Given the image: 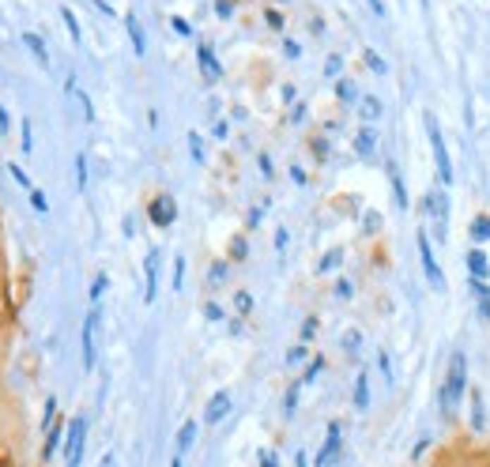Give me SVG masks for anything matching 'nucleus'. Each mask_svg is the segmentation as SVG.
Segmentation results:
<instances>
[{
	"mask_svg": "<svg viewBox=\"0 0 490 467\" xmlns=\"http://www.w3.org/2000/svg\"><path fill=\"white\" fill-rule=\"evenodd\" d=\"M351 294H355V287L347 283V279H343V283H336V298H351Z\"/></svg>",
	"mask_w": 490,
	"mask_h": 467,
	"instance_id": "nucleus-41",
	"label": "nucleus"
},
{
	"mask_svg": "<svg viewBox=\"0 0 490 467\" xmlns=\"http://www.w3.org/2000/svg\"><path fill=\"white\" fill-rule=\"evenodd\" d=\"M181 279H185V260L178 256L173 260V290H181Z\"/></svg>",
	"mask_w": 490,
	"mask_h": 467,
	"instance_id": "nucleus-34",
	"label": "nucleus"
},
{
	"mask_svg": "<svg viewBox=\"0 0 490 467\" xmlns=\"http://www.w3.org/2000/svg\"><path fill=\"white\" fill-rule=\"evenodd\" d=\"M226 411H231V392H215V396L208 399L204 422H208V426H215V422H223V418H226Z\"/></svg>",
	"mask_w": 490,
	"mask_h": 467,
	"instance_id": "nucleus-11",
	"label": "nucleus"
},
{
	"mask_svg": "<svg viewBox=\"0 0 490 467\" xmlns=\"http://www.w3.org/2000/svg\"><path fill=\"white\" fill-rule=\"evenodd\" d=\"M94 358H98V313L91 309L83 320V369H94Z\"/></svg>",
	"mask_w": 490,
	"mask_h": 467,
	"instance_id": "nucleus-6",
	"label": "nucleus"
},
{
	"mask_svg": "<svg viewBox=\"0 0 490 467\" xmlns=\"http://www.w3.org/2000/svg\"><path fill=\"white\" fill-rule=\"evenodd\" d=\"M57 444H61V426H57V422H53V426L46 430V449H42V456H46V460H49V456L57 452Z\"/></svg>",
	"mask_w": 490,
	"mask_h": 467,
	"instance_id": "nucleus-22",
	"label": "nucleus"
},
{
	"mask_svg": "<svg viewBox=\"0 0 490 467\" xmlns=\"http://www.w3.org/2000/svg\"><path fill=\"white\" fill-rule=\"evenodd\" d=\"M340 68H343L340 57H329V64H324V72H329V75H340Z\"/></svg>",
	"mask_w": 490,
	"mask_h": 467,
	"instance_id": "nucleus-42",
	"label": "nucleus"
},
{
	"mask_svg": "<svg viewBox=\"0 0 490 467\" xmlns=\"http://www.w3.org/2000/svg\"><path fill=\"white\" fill-rule=\"evenodd\" d=\"M467 275H472V279H483V283H486L490 264H486V253H483V249H467Z\"/></svg>",
	"mask_w": 490,
	"mask_h": 467,
	"instance_id": "nucleus-12",
	"label": "nucleus"
},
{
	"mask_svg": "<svg viewBox=\"0 0 490 467\" xmlns=\"http://www.w3.org/2000/svg\"><path fill=\"white\" fill-rule=\"evenodd\" d=\"M313 332H317V320H313V317H310L306 324H302V335H306V340H310V335H313Z\"/></svg>",
	"mask_w": 490,
	"mask_h": 467,
	"instance_id": "nucleus-47",
	"label": "nucleus"
},
{
	"mask_svg": "<svg viewBox=\"0 0 490 467\" xmlns=\"http://www.w3.org/2000/svg\"><path fill=\"white\" fill-rule=\"evenodd\" d=\"M464 392H467V362H464V354L456 351V354L449 358V373H445L441 392H438V407H441V415H456V407H460Z\"/></svg>",
	"mask_w": 490,
	"mask_h": 467,
	"instance_id": "nucleus-1",
	"label": "nucleus"
},
{
	"mask_svg": "<svg viewBox=\"0 0 490 467\" xmlns=\"http://www.w3.org/2000/svg\"><path fill=\"white\" fill-rule=\"evenodd\" d=\"M125 27H128V38H133V49L144 57V53H147V38H144V27H140V19L133 12L125 15Z\"/></svg>",
	"mask_w": 490,
	"mask_h": 467,
	"instance_id": "nucleus-13",
	"label": "nucleus"
},
{
	"mask_svg": "<svg viewBox=\"0 0 490 467\" xmlns=\"http://www.w3.org/2000/svg\"><path fill=\"white\" fill-rule=\"evenodd\" d=\"M147 215H151V223H155L159 230H166V226L178 219V204H173V197H155V200H151V208H147Z\"/></svg>",
	"mask_w": 490,
	"mask_h": 467,
	"instance_id": "nucleus-7",
	"label": "nucleus"
},
{
	"mask_svg": "<svg viewBox=\"0 0 490 467\" xmlns=\"http://www.w3.org/2000/svg\"><path fill=\"white\" fill-rule=\"evenodd\" d=\"M422 125H427L430 151H434V162H438V178H441V185H453V162H449V147H445V136H441V128H438V117L427 113V117H422Z\"/></svg>",
	"mask_w": 490,
	"mask_h": 467,
	"instance_id": "nucleus-2",
	"label": "nucleus"
},
{
	"mask_svg": "<svg viewBox=\"0 0 490 467\" xmlns=\"http://www.w3.org/2000/svg\"><path fill=\"white\" fill-rule=\"evenodd\" d=\"M106 283H110V279H106V275H94V283H91V301H98V298H102Z\"/></svg>",
	"mask_w": 490,
	"mask_h": 467,
	"instance_id": "nucleus-33",
	"label": "nucleus"
},
{
	"mask_svg": "<svg viewBox=\"0 0 490 467\" xmlns=\"http://www.w3.org/2000/svg\"><path fill=\"white\" fill-rule=\"evenodd\" d=\"M358 113H362V121H377V117H381V102L374 99V94H366V99H362V110H358Z\"/></svg>",
	"mask_w": 490,
	"mask_h": 467,
	"instance_id": "nucleus-21",
	"label": "nucleus"
},
{
	"mask_svg": "<svg viewBox=\"0 0 490 467\" xmlns=\"http://www.w3.org/2000/svg\"><path fill=\"white\" fill-rule=\"evenodd\" d=\"M362 57H366V64H369V68H374L377 75H385V72H388V64H385V61H381V57H377V53H374V49H366V53H362Z\"/></svg>",
	"mask_w": 490,
	"mask_h": 467,
	"instance_id": "nucleus-27",
	"label": "nucleus"
},
{
	"mask_svg": "<svg viewBox=\"0 0 490 467\" xmlns=\"http://www.w3.org/2000/svg\"><path fill=\"white\" fill-rule=\"evenodd\" d=\"M189 151H192V158H196V162H204V139L196 136V132H189Z\"/></svg>",
	"mask_w": 490,
	"mask_h": 467,
	"instance_id": "nucleus-30",
	"label": "nucleus"
},
{
	"mask_svg": "<svg viewBox=\"0 0 490 467\" xmlns=\"http://www.w3.org/2000/svg\"><path fill=\"white\" fill-rule=\"evenodd\" d=\"M388 181H392V192H396V208H408V192H404V181H400L396 166H388Z\"/></svg>",
	"mask_w": 490,
	"mask_h": 467,
	"instance_id": "nucleus-19",
	"label": "nucleus"
},
{
	"mask_svg": "<svg viewBox=\"0 0 490 467\" xmlns=\"http://www.w3.org/2000/svg\"><path fill=\"white\" fill-rule=\"evenodd\" d=\"M192 441H196V422H181V430H178V456H185L192 449Z\"/></svg>",
	"mask_w": 490,
	"mask_h": 467,
	"instance_id": "nucleus-14",
	"label": "nucleus"
},
{
	"mask_svg": "<svg viewBox=\"0 0 490 467\" xmlns=\"http://www.w3.org/2000/svg\"><path fill=\"white\" fill-rule=\"evenodd\" d=\"M8 170H12V181H16V185H23V189H30V181H27V170H19V166H8Z\"/></svg>",
	"mask_w": 490,
	"mask_h": 467,
	"instance_id": "nucleus-39",
	"label": "nucleus"
},
{
	"mask_svg": "<svg viewBox=\"0 0 490 467\" xmlns=\"http://www.w3.org/2000/svg\"><path fill=\"white\" fill-rule=\"evenodd\" d=\"M306 354H310L306 347H294V351L287 354V366H298V362H306Z\"/></svg>",
	"mask_w": 490,
	"mask_h": 467,
	"instance_id": "nucleus-35",
	"label": "nucleus"
},
{
	"mask_svg": "<svg viewBox=\"0 0 490 467\" xmlns=\"http://www.w3.org/2000/svg\"><path fill=\"white\" fill-rule=\"evenodd\" d=\"M321 369H324V358H313V362H310V369H306V377H302V385H310L313 377L321 373Z\"/></svg>",
	"mask_w": 490,
	"mask_h": 467,
	"instance_id": "nucleus-31",
	"label": "nucleus"
},
{
	"mask_svg": "<svg viewBox=\"0 0 490 467\" xmlns=\"http://www.w3.org/2000/svg\"><path fill=\"white\" fill-rule=\"evenodd\" d=\"M276 249H279V253L287 249V230H279V234H276Z\"/></svg>",
	"mask_w": 490,
	"mask_h": 467,
	"instance_id": "nucleus-51",
	"label": "nucleus"
},
{
	"mask_svg": "<svg viewBox=\"0 0 490 467\" xmlns=\"http://www.w3.org/2000/svg\"><path fill=\"white\" fill-rule=\"evenodd\" d=\"M215 12H219V15L226 19V15H231V12H234V8H231V0H215Z\"/></svg>",
	"mask_w": 490,
	"mask_h": 467,
	"instance_id": "nucleus-45",
	"label": "nucleus"
},
{
	"mask_svg": "<svg viewBox=\"0 0 490 467\" xmlns=\"http://www.w3.org/2000/svg\"><path fill=\"white\" fill-rule=\"evenodd\" d=\"M268 27L279 30V27H283V15H279V12H268Z\"/></svg>",
	"mask_w": 490,
	"mask_h": 467,
	"instance_id": "nucleus-49",
	"label": "nucleus"
},
{
	"mask_svg": "<svg viewBox=\"0 0 490 467\" xmlns=\"http://www.w3.org/2000/svg\"><path fill=\"white\" fill-rule=\"evenodd\" d=\"M355 407L358 411L369 407V377L366 373H358V381H355Z\"/></svg>",
	"mask_w": 490,
	"mask_h": 467,
	"instance_id": "nucleus-16",
	"label": "nucleus"
},
{
	"mask_svg": "<svg viewBox=\"0 0 490 467\" xmlns=\"http://www.w3.org/2000/svg\"><path fill=\"white\" fill-rule=\"evenodd\" d=\"M170 467H181V456H173V460H170Z\"/></svg>",
	"mask_w": 490,
	"mask_h": 467,
	"instance_id": "nucleus-54",
	"label": "nucleus"
},
{
	"mask_svg": "<svg viewBox=\"0 0 490 467\" xmlns=\"http://www.w3.org/2000/svg\"><path fill=\"white\" fill-rule=\"evenodd\" d=\"M377 366H381V377H385V381L392 385V362H388V354H385V351L377 354Z\"/></svg>",
	"mask_w": 490,
	"mask_h": 467,
	"instance_id": "nucleus-32",
	"label": "nucleus"
},
{
	"mask_svg": "<svg viewBox=\"0 0 490 467\" xmlns=\"http://www.w3.org/2000/svg\"><path fill=\"white\" fill-rule=\"evenodd\" d=\"M231 253H234V260H242V256H245V242H242V237H234Z\"/></svg>",
	"mask_w": 490,
	"mask_h": 467,
	"instance_id": "nucleus-43",
	"label": "nucleus"
},
{
	"mask_svg": "<svg viewBox=\"0 0 490 467\" xmlns=\"http://www.w3.org/2000/svg\"><path fill=\"white\" fill-rule=\"evenodd\" d=\"M234 306H238V313H249V306H253V298L245 294V290H238V298H234Z\"/></svg>",
	"mask_w": 490,
	"mask_h": 467,
	"instance_id": "nucleus-37",
	"label": "nucleus"
},
{
	"mask_svg": "<svg viewBox=\"0 0 490 467\" xmlns=\"http://www.w3.org/2000/svg\"><path fill=\"white\" fill-rule=\"evenodd\" d=\"M427 211L434 219V237L445 245V237H449V192L445 189H434L427 197Z\"/></svg>",
	"mask_w": 490,
	"mask_h": 467,
	"instance_id": "nucleus-3",
	"label": "nucleus"
},
{
	"mask_svg": "<svg viewBox=\"0 0 490 467\" xmlns=\"http://www.w3.org/2000/svg\"><path fill=\"white\" fill-rule=\"evenodd\" d=\"M260 173H264V178H271V158H268V155H260Z\"/></svg>",
	"mask_w": 490,
	"mask_h": 467,
	"instance_id": "nucleus-48",
	"label": "nucleus"
},
{
	"mask_svg": "<svg viewBox=\"0 0 490 467\" xmlns=\"http://www.w3.org/2000/svg\"><path fill=\"white\" fill-rule=\"evenodd\" d=\"M340 264H343V249H329L324 260L317 264V271H332V268H340Z\"/></svg>",
	"mask_w": 490,
	"mask_h": 467,
	"instance_id": "nucleus-23",
	"label": "nucleus"
},
{
	"mask_svg": "<svg viewBox=\"0 0 490 467\" xmlns=\"http://www.w3.org/2000/svg\"><path fill=\"white\" fill-rule=\"evenodd\" d=\"M362 223H366V234H374L377 226H381V215H377V211H366V219H362Z\"/></svg>",
	"mask_w": 490,
	"mask_h": 467,
	"instance_id": "nucleus-38",
	"label": "nucleus"
},
{
	"mask_svg": "<svg viewBox=\"0 0 490 467\" xmlns=\"http://www.w3.org/2000/svg\"><path fill=\"white\" fill-rule=\"evenodd\" d=\"M196 64H200V72H204V80H208V83L223 80V64L215 61L212 46H200V49H196Z\"/></svg>",
	"mask_w": 490,
	"mask_h": 467,
	"instance_id": "nucleus-10",
	"label": "nucleus"
},
{
	"mask_svg": "<svg viewBox=\"0 0 490 467\" xmlns=\"http://www.w3.org/2000/svg\"><path fill=\"white\" fill-rule=\"evenodd\" d=\"M298 467H306V452H298Z\"/></svg>",
	"mask_w": 490,
	"mask_h": 467,
	"instance_id": "nucleus-53",
	"label": "nucleus"
},
{
	"mask_svg": "<svg viewBox=\"0 0 490 467\" xmlns=\"http://www.w3.org/2000/svg\"><path fill=\"white\" fill-rule=\"evenodd\" d=\"M83 437H87V418H72V422H68V441H64V456H68V467H80Z\"/></svg>",
	"mask_w": 490,
	"mask_h": 467,
	"instance_id": "nucleus-5",
	"label": "nucleus"
},
{
	"mask_svg": "<svg viewBox=\"0 0 490 467\" xmlns=\"http://www.w3.org/2000/svg\"><path fill=\"white\" fill-rule=\"evenodd\" d=\"M340 433H343V430H340V422H332V426H329V441H324V449L317 452L313 467H329L336 456H340V444H343V441H340Z\"/></svg>",
	"mask_w": 490,
	"mask_h": 467,
	"instance_id": "nucleus-8",
	"label": "nucleus"
},
{
	"mask_svg": "<svg viewBox=\"0 0 490 467\" xmlns=\"http://www.w3.org/2000/svg\"><path fill=\"white\" fill-rule=\"evenodd\" d=\"M19 144H23V151H35V132H30V121H23V139H19Z\"/></svg>",
	"mask_w": 490,
	"mask_h": 467,
	"instance_id": "nucleus-36",
	"label": "nucleus"
},
{
	"mask_svg": "<svg viewBox=\"0 0 490 467\" xmlns=\"http://www.w3.org/2000/svg\"><path fill=\"white\" fill-rule=\"evenodd\" d=\"M61 19H64V27H68L72 42H80V19H75V12H72V8H61Z\"/></svg>",
	"mask_w": 490,
	"mask_h": 467,
	"instance_id": "nucleus-24",
	"label": "nucleus"
},
{
	"mask_svg": "<svg viewBox=\"0 0 490 467\" xmlns=\"http://www.w3.org/2000/svg\"><path fill=\"white\" fill-rule=\"evenodd\" d=\"M23 46H27L30 53H35V57H38L42 64H49V53H46V42H42V38L35 35V30H27V35H23Z\"/></svg>",
	"mask_w": 490,
	"mask_h": 467,
	"instance_id": "nucleus-15",
	"label": "nucleus"
},
{
	"mask_svg": "<svg viewBox=\"0 0 490 467\" xmlns=\"http://www.w3.org/2000/svg\"><path fill=\"white\" fill-rule=\"evenodd\" d=\"M283 49H287V57L294 61V57H302V49H298V42H283Z\"/></svg>",
	"mask_w": 490,
	"mask_h": 467,
	"instance_id": "nucleus-46",
	"label": "nucleus"
},
{
	"mask_svg": "<svg viewBox=\"0 0 490 467\" xmlns=\"http://www.w3.org/2000/svg\"><path fill=\"white\" fill-rule=\"evenodd\" d=\"M75 185H80V192L87 189V155H75Z\"/></svg>",
	"mask_w": 490,
	"mask_h": 467,
	"instance_id": "nucleus-26",
	"label": "nucleus"
},
{
	"mask_svg": "<svg viewBox=\"0 0 490 467\" xmlns=\"http://www.w3.org/2000/svg\"><path fill=\"white\" fill-rule=\"evenodd\" d=\"M144 275H147L144 301H155V294H159V249H147V256H144Z\"/></svg>",
	"mask_w": 490,
	"mask_h": 467,
	"instance_id": "nucleus-9",
	"label": "nucleus"
},
{
	"mask_svg": "<svg viewBox=\"0 0 490 467\" xmlns=\"http://www.w3.org/2000/svg\"><path fill=\"white\" fill-rule=\"evenodd\" d=\"M415 245H419L422 271H427V283H430L434 290H445V275H441V268H438V256H434V249H430V237H427V234H419V237H415Z\"/></svg>",
	"mask_w": 490,
	"mask_h": 467,
	"instance_id": "nucleus-4",
	"label": "nucleus"
},
{
	"mask_svg": "<svg viewBox=\"0 0 490 467\" xmlns=\"http://www.w3.org/2000/svg\"><path fill=\"white\" fill-rule=\"evenodd\" d=\"M204 317H208V320H223V309L215 306V301H208V306H204Z\"/></svg>",
	"mask_w": 490,
	"mask_h": 467,
	"instance_id": "nucleus-40",
	"label": "nucleus"
},
{
	"mask_svg": "<svg viewBox=\"0 0 490 467\" xmlns=\"http://www.w3.org/2000/svg\"><path fill=\"white\" fill-rule=\"evenodd\" d=\"M374 147H377V136L369 132V128H362V132L355 136V151L358 155H374Z\"/></svg>",
	"mask_w": 490,
	"mask_h": 467,
	"instance_id": "nucleus-17",
	"label": "nucleus"
},
{
	"mask_svg": "<svg viewBox=\"0 0 490 467\" xmlns=\"http://www.w3.org/2000/svg\"><path fill=\"white\" fill-rule=\"evenodd\" d=\"M369 8H374V12H377L381 19H385V0H369Z\"/></svg>",
	"mask_w": 490,
	"mask_h": 467,
	"instance_id": "nucleus-50",
	"label": "nucleus"
},
{
	"mask_svg": "<svg viewBox=\"0 0 490 467\" xmlns=\"http://www.w3.org/2000/svg\"><path fill=\"white\" fill-rule=\"evenodd\" d=\"M490 237V215H475L472 219V242H486Z\"/></svg>",
	"mask_w": 490,
	"mask_h": 467,
	"instance_id": "nucleus-18",
	"label": "nucleus"
},
{
	"mask_svg": "<svg viewBox=\"0 0 490 467\" xmlns=\"http://www.w3.org/2000/svg\"><path fill=\"white\" fill-rule=\"evenodd\" d=\"M8 132V113H4V106H0V136Z\"/></svg>",
	"mask_w": 490,
	"mask_h": 467,
	"instance_id": "nucleus-52",
	"label": "nucleus"
},
{
	"mask_svg": "<svg viewBox=\"0 0 490 467\" xmlns=\"http://www.w3.org/2000/svg\"><path fill=\"white\" fill-rule=\"evenodd\" d=\"M30 208H35V211H42V215H46V211H49V200H46V192H38V189H30Z\"/></svg>",
	"mask_w": 490,
	"mask_h": 467,
	"instance_id": "nucleus-28",
	"label": "nucleus"
},
{
	"mask_svg": "<svg viewBox=\"0 0 490 467\" xmlns=\"http://www.w3.org/2000/svg\"><path fill=\"white\" fill-rule=\"evenodd\" d=\"M336 94H340L343 102H351L358 91H355V83H351V80H340V83H336Z\"/></svg>",
	"mask_w": 490,
	"mask_h": 467,
	"instance_id": "nucleus-29",
	"label": "nucleus"
},
{
	"mask_svg": "<svg viewBox=\"0 0 490 467\" xmlns=\"http://www.w3.org/2000/svg\"><path fill=\"white\" fill-rule=\"evenodd\" d=\"M343 347H347V354H358V347H362V332H343Z\"/></svg>",
	"mask_w": 490,
	"mask_h": 467,
	"instance_id": "nucleus-25",
	"label": "nucleus"
},
{
	"mask_svg": "<svg viewBox=\"0 0 490 467\" xmlns=\"http://www.w3.org/2000/svg\"><path fill=\"white\" fill-rule=\"evenodd\" d=\"M68 94H75V99H80V106H83V117H87V121H94V106H91V99H87V94L80 91V87H75V80H68Z\"/></svg>",
	"mask_w": 490,
	"mask_h": 467,
	"instance_id": "nucleus-20",
	"label": "nucleus"
},
{
	"mask_svg": "<svg viewBox=\"0 0 490 467\" xmlns=\"http://www.w3.org/2000/svg\"><path fill=\"white\" fill-rule=\"evenodd\" d=\"M223 279H226V264H215L212 268V283H223Z\"/></svg>",
	"mask_w": 490,
	"mask_h": 467,
	"instance_id": "nucleus-44",
	"label": "nucleus"
}]
</instances>
